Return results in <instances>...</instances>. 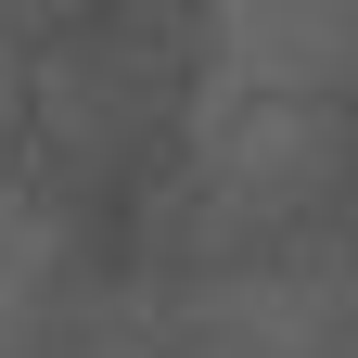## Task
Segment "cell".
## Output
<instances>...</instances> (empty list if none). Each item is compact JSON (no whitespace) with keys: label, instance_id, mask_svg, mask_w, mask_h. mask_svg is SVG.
I'll return each mask as SVG.
<instances>
[{"label":"cell","instance_id":"1","mask_svg":"<svg viewBox=\"0 0 358 358\" xmlns=\"http://www.w3.org/2000/svg\"><path fill=\"white\" fill-rule=\"evenodd\" d=\"M333 166H345V115L333 103L243 90V77L192 90V192L217 217H294L307 192H333Z\"/></svg>","mask_w":358,"mask_h":358},{"label":"cell","instance_id":"2","mask_svg":"<svg viewBox=\"0 0 358 358\" xmlns=\"http://www.w3.org/2000/svg\"><path fill=\"white\" fill-rule=\"evenodd\" d=\"M205 77L333 103L358 77V0H205Z\"/></svg>","mask_w":358,"mask_h":358},{"label":"cell","instance_id":"3","mask_svg":"<svg viewBox=\"0 0 358 358\" xmlns=\"http://www.w3.org/2000/svg\"><path fill=\"white\" fill-rule=\"evenodd\" d=\"M38 294H52V217L0 192V345L38 320Z\"/></svg>","mask_w":358,"mask_h":358}]
</instances>
